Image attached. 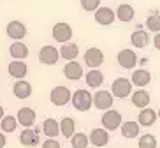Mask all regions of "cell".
Returning a JSON list of instances; mask_svg holds the SVG:
<instances>
[{
    "label": "cell",
    "mask_w": 160,
    "mask_h": 148,
    "mask_svg": "<svg viewBox=\"0 0 160 148\" xmlns=\"http://www.w3.org/2000/svg\"><path fill=\"white\" fill-rule=\"evenodd\" d=\"M92 94H90L86 88H79V90H76L71 97V102L74 106L76 111H79V113H85L92 108Z\"/></svg>",
    "instance_id": "6da1fadb"
},
{
    "label": "cell",
    "mask_w": 160,
    "mask_h": 148,
    "mask_svg": "<svg viewBox=\"0 0 160 148\" xmlns=\"http://www.w3.org/2000/svg\"><path fill=\"white\" fill-rule=\"evenodd\" d=\"M111 95L118 97V99H125V97L132 95V83L127 78H116L111 86Z\"/></svg>",
    "instance_id": "7a4b0ae2"
},
{
    "label": "cell",
    "mask_w": 160,
    "mask_h": 148,
    "mask_svg": "<svg viewBox=\"0 0 160 148\" xmlns=\"http://www.w3.org/2000/svg\"><path fill=\"white\" fill-rule=\"evenodd\" d=\"M71 97H72V92L63 85H58L55 86L49 94V100H51V104L55 106H65L71 102Z\"/></svg>",
    "instance_id": "3957f363"
},
{
    "label": "cell",
    "mask_w": 160,
    "mask_h": 148,
    "mask_svg": "<svg viewBox=\"0 0 160 148\" xmlns=\"http://www.w3.org/2000/svg\"><path fill=\"white\" fill-rule=\"evenodd\" d=\"M100 122H102L104 130H108V132L109 130H116L122 125V113L116 110H108V111H104Z\"/></svg>",
    "instance_id": "277c9868"
},
{
    "label": "cell",
    "mask_w": 160,
    "mask_h": 148,
    "mask_svg": "<svg viewBox=\"0 0 160 148\" xmlns=\"http://www.w3.org/2000/svg\"><path fill=\"white\" fill-rule=\"evenodd\" d=\"M113 102H114V97L111 95V92L108 90H99L92 97V104L100 111H108L113 108Z\"/></svg>",
    "instance_id": "5b68a950"
},
{
    "label": "cell",
    "mask_w": 160,
    "mask_h": 148,
    "mask_svg": "<svg viewBox=\"0 0 160 148\" xmlns=\"http://www.w3.org/2000/svg\"><path fill=\"white\" fill-rule=\"evenodd\" d=\"M51 35L55 41H58V43L62 44H65L69 43L72 39V28H71V25L65 23V21H60V23H57L55 27H53L51 30Z\"/></svg>",
    "instance_id": "8992f818"
},
{
    "label": "cell",
    "mask_w": 160,
    "mask_h": 148,
    "mask_svg": "<svg viewBox=\"0 0 160 148\" xmlns=\"http://www.w3.org/2000/svg\"><path fill=\"white\" fill-rule=\"evenodd\" d=\"M60 60V53L55 46L48 44V46H42L41 51H39V62L44 64V65H55V64Z\"/></svg>",
    "instance_id": "52a82bcc"
},
{
    "label": "cell",
    "mask_w": 160,
    "mask_h": 148,
    "mask_svg": "<svg viewBox=\"0 0 160 148\" xmlns=\"http://www.w3.org/2000/svg\"><path fill=\"white\" fill-rule=\"evenodd\" d=\"M85 64L90 67V69H97V67H100L104 64V53L100 48H95V46H92V48H88L85 51Z\"/></svg>",
    "instance_id": "ba28073f"
},
{
    "label": "cell",
    "mask_w": 160,
    "mask_h": 148,
    "mask_svg": "<svg viewBox=\"0 0 160 148\" xmlns=\"http://www.w3.org/2000/svg\"><path fill=\"white\" fill-rule=\"evenodd\" d=\"M35 118H37V115L32 108H19L18 115H16L18 125H23L25 129H32V125L35 124Z\"/></svg>",
    "instance_id": "9c48e42d"
},
{
    "label": "cell",
    "mask_w": 160,
    "mask_h": 148,
    "mask_svg": "<svg viewBox=\"0 0 160 148\" xmlns=\"http://www.w3.org/2000/svg\"><path fill=\"white\" fill-rule=\"evenodd\" d=\"M5 32H7V35H9L11 39H14V41H21V39L27 35V27H25V23H21V21H9L7 23V28H5Z\"/></svg>",
    "instance_id": "30bf717a"
},
{
    "label": "cell",
    "mask_w": 160,
    "mask_h": 148,
    "mask_svg": "<svg viewBox=\"0 0 160 148\" xmlns=\"http://www.w3.org/2000/svg\"><path fill=\"white\" fill-rule=\"evenodd\" d=\"M118 64L123 67V69H134L137 64V55L136 51H132V49H122V51L118 53Z\"/></svg>",
    "instance_id": "8fae6325"
},
{
    "label": "cell",
    "mask_w": 160,
    "mask_h": 148,
    "mask_svg": "<svg viewBox=\"0 0 160 148\" xmlns=\"http://www.w3.org/2000/svg\"><path fill=\"white\" fill-rule=\"evenodd\" d=\"M19 143L27 148H33L39 145V130L35 129H23L19 134Z\"/></svg>",
    "instance_id": "7c38bea8"
},
{
    "label": "cell",
    "mask_w": 160,
    "mask_h": 148,
    "mask_svg": "<svg viewBox=\"0 0 160 148\" xmlns=\"http://www.w3.org/2000/svg\"><path fill=\"white\" fill-rule=\"evenodd\" d=\"M88 139L95 148L106 146L109 143V132L104 129H92V132L88 134Z\"/></svg>",
    "instance_id": "4fadbf2b"
},
{
    "label": "cell",
    "mask_w": 160,
    "mask_h": 148,
    "mask_svg": "<svg viewBox=\"0 0 160 148\" xmlns=\"http://www.w3.org/2000/svg\"><path fill=\"white\" fill-rule=\"evenodd\" d=\"M63 74H65L67 79H71V81H78V79L83 78V67H81L79 62H76V60L67 62L65 67H63Z\"/></svg>",
    "instance_id": "5bb4252c"
},
{
    "label": "cell",
    "mask_w": 160,
    "mask_h": 148,
    "mask_svg": "<svg viewBox=\"0 0 160 148\" xmlns=\"http://www.w3.org/2000/svg\"><path fill=\"white\" fill-rule=\"evenodd\" d=\"M114 18H116V14L111 7H99L95 11V21L99 25H104V27L111 25L114 21Z\"/></svg>",
    "instance_id": "9a60e30c"
},
{
    "label": "cell",
    "mask_w": 160,
    "mask_h": 148,
    "mask_svg": "<svg viewBox=\"0 0 160 148\" xmlns=\"http://www.w3.org/2000/svg\"><path fill=\"white\" fill-rule=\"evenodd\" d=\"M7 72H9V76L16 78V79H25L27 72H28V67L21 60H12L9 64V67H7Z\"/></svg>",
    "instance_id": "2e32d148"
},
{
    "label": "cell",
    "mask_w": 160,
    "mask_h": 148,
    "mask_svg": "<svg viewBox=\"0 0 160 148\" xmlns=\"http://www.w3.org/2000/svg\"><path fill=\"white\" fill-rule=\"evenodd\" d=\"M9 55L14 58V60H21V62H23L25 58L30 55V49H28V46H27L25 43H21V41H16V43L11 44Z\"/></svg>",
    "instance_id": "e0dca14e"
},
{
    "label": "cell",
    "mask_w": 160,
    "mask_h": 148,
    "mask_svg": "<svg viewBox=\"0 0 160 148\" xmlns=\"http://www.w3.org/2000/svg\"><path fill=\"white\" fill-rule=\"evenodd\" d=\"M12 94L16 99H28L32 95V85L25 79H18L12 86Z\"/></svg>",
    "instance_id": "ac0fdd59"
},
{
    "label": "cell",
    "mask_w": 160,
    "mask_h": 148,
    "mask_svg": "<svg viewBox=\"0 0 160 148\" xmlns=\"http://www.w3.org/2000/svg\"><path fill=\"white\" fill-rule=\"evenodd\" d=\"M42 132L48 139H55L60 134V125H58V120H55L53 116L46 118L42 122Z\"/></svg>",
    "instance_id": "d6986e66"
},
{
    "label": "cell",
    "mask_w": 160,
    "mask_h": 148,
    "mask_svg": "<svg viewBox=\"0 0 160 148\" xmlns=\"http://www.w3.org/2000/svg\"><path fill=\"white\" fill-rule=\"evenodd\" d=\"M58 125H60V134L63 138L71 139L76 134V120L72 118V116H63V118L58 122Z\"/></svg>",
    "instance_id": "ffe728a7"
},
{
    "label": "cell",
    "mask_w": 160,
    "mask_h": 148,
    "mask_svg": "<svg viewBox=\"0 0 160 148\" xmlns=\"http://www.w3.org/2000/svg\"><path fill=\"white\" fill-rule=\"evenodd\" d=\"M155 122H157V111L155 110L144 108L142 111H139V116H137V124H139V127H151Z\"/></svg>",
    "instance_id": "44dd1931"
},
{
    "label": "cell",
    "mask_w": 160,
    "mask_h": 148,
    "mask_svg": "<svg viewBox=\"0 0 160 148\" xmlns=\"http://www.w3.org/2000/svg\"><path fill=\"white\" fill-rule=\"evenodd\" d=\"M151 81V74L150 71H146V69H137V71L132 72V78H130V83L132 85H136V86H146V85H150Z\"/></svg>",
    "instance_id": "7402d4cb"
},
{
    "label": "cell",
    "mask_w": 160,
    "mask_h": 148,
    "mask_svg": "<svg viewBox=\"0 0 160 148\" xmlns=\"http://www.w3.org/2000/svg\"><path fill=\"white\" fill-rule=\"evenodd\" d=\"M58 53H60V57L63 58V60L72 62V60H76V57L79 55V48H78V44H74V43H65V44H62V48L58 49Z\"/></svg>",
    "instance_id": "603a6c76"
},
{
    "label": "cell",
    "mask_w": 160,
    "mask_h": 148,
    "mask_svg": "<svg viewBox=\"0 0 160 148\" xmlns=\"http://www.w3.org/2000/svg\"><path fill=\"white\" fill-rule=\"evenodd\" d=\"M130 43L134 48H146L148 44H150V35H148V32L146 30H136V32L130 35Z\"/></svg>",
    "instance_id": "cb8c5ba5"
},
{
    "label": "cell",
    "mask_w": 160,
    "mask_h": 148,
    "mask_svg": "<svg viewBox=\"0 0 160 148\" xmlns=\"http://www.w3.org/2000/svg\"><path fill=\"white\" fill-rule=\"evenodd\" d=\"M116 18L122 21V23H128V21H132L134 19V7H132L130 4H120L118 5V9H116Z\"/></svg>",
    "instance_id": "d4e9b609"
},
{
    "label": "cell",
    "mask_w": 160,
    "mask_h": 148,
    "mask_svg": "<svg viewBox=\"0 0 160 148\" xmlns=\"http://www.w3.org/2000/svg\"><path fill=\"white\" fill-rule=\"evenodd\" d=\"M85 81L90 88H99L104 83V74L99 71V69H90L85 76Z\"/></svg>",
    "instance_id": "484cf974"
},
{
    "label": "cell",
    "mask_w": 160,
    "mask_h": 148,
    "mask_svg": "<svg viewBox=\"0 0 160 148\" xmlns=\"http://www.w3.org/2000/svg\"><path fill=\"white\" fill-rule=\"evenodd\" d=\"M150 94L146 90H136L134 94H132V104L136 106V108H139V110H144V108H148V104H150Z\"/></svg>",
    "instance_id": "4316f807"
},
{
    "label": "cell",
    "mask_w": 160,
    "mask_h": 148,
    "mask_svg": "<svg viewBox=\"0 0 160 148\" xmlns=\"http://www.w3.org/2000/svg\"><path fill=\"white\" fill-rule=\"evenodd\" d=\"M122 136L127 139H136L139 136V124L137 122H132V120L123 122L122 124Z\"/></svg>",
    "instance_id": "83f0119b"
},
{
    "label": "cell",
    "mask_w": 160,
    "mask_h": 148,
    "mask_svg": "<svg viewBox=\"0 0 160 148\" xmlns=\"http://www.w3.org/2000/svg\"><path fill=\"white\" fill-rule=\"evenodd\" d=\"M0 132H14L16 129H18V122H16V116H4V118L0 120Z\"/></svg>",
    "instance_id": "f1b7e54d"
},
{
    "label": "cell",
    "mask_w": 160,
    "mask_h": 148,
    "mask_svg": "<svg viewBox=\"0 0 160 148\" xmlns=\"http://www.w3.org/2000/svg\"><path fill=\"white\" fill-rule=\"evenodd\" d=\"M71 145H72V148H88V145H90L88 134L76 132L74 136L71 138Z\"/></svg>",
    "instance_id": "f546056e"
},
{
    "label": "cell",
    "mask_w": 160,
    "mask_h": 148,
    "mask_svg": "<svg viewBox=\"0 0 160 148\" xmlns=\"http://www.w3.org/2000/svg\"><path fill=\"white\" fill-rule=\"evenodd\" d=\"M139 148H157V138L153 134H142L139 138Z\"/></svg>",
    "instance_id": "4dcf8cb0"
},
{
    "label": "cell",
    "mask_w": 160,
    "mask_h": 148,
    "mask_svg": "<svg viewBox=\"0 0 160 148\" xmlns=\"http://www.w3.org/2000/svg\"><path fill=\"white\" fill-rule=\"evenodd\" d=\"M146 28L150 32H160V14H151L146 19Z\"/></svg>",
    "instance_id": "1f68e13d"
},
{
    "label": "cell",
    "mask_w": 160,
    "mask_h": 148,
    "mask_svg": "<svg viewBox=\"0 0 160 148\" xmlns=\"http://www.w3.org/2000/svg\"><path fill=\"white\" fill-rule=\"evenodd\" d=\"M81 7L88 13H95L100 7V0H81Z\"/></svg>",
    "instance_id": "d6a6232c"
},
{
    "label": "cell",
    "mask_w": 160,
    "mask_h": 148,
    "mask_svg": "<svg viewBox=\"0 0 160 148\" xmlns=\"http://www.w3.org/2000/svg\"><path fill=\"white\" fill-rule=\"evenodd\" d=\"M41 148H62V145L58 143L57 139H46Z\"/></svg>",
    "instance_id": "836d02e7"
},
{
    "label": "cell",
    "mask_w": 160,
    "mask_h": 148,
    "mask_svg": "<svg viewBox=\"0 0 160 148\" xmlns=\"http://www.w3.org/2000/svg\"><path fill=\"white\" fill-rule=\"evenodd\" d=\"M153 46H155V48H157V49H158V51H160V32L157 33L155 37H153Z\"/></svg>",
    "instance_id": "e575fe53"
},
{
    "label": "cell",
    "mask_w": 160,
    "mask_h": 148,
    "mask_svg": "<svg viewBox=\"0 0 160 148\" xmlns=\"http://www.w3.org/2000/svg\"><path fill=\"white\" fill-rule=\"evenodd\" d=\"M5 145H7V139H5V134L0 132V148H4Z\"/></svg>",
    "instance_id": "d590c367"
},
{
    "label": "cell",
    "mask_w": 160,
    "mask_h": 148,
    "mask_svg": "<svg viewBox=\"0 0 160 148\" xmlns=\"http://www.w3.org/2000/svg\"><path fill=\"white\" fill-rule=\"evenodd\" d=\"M5 116V111H4V108H2V106H0V120L4 118Z\"/></svg>",
    "instance_id": "8d00e7d4"
},
{
    "label": "cell",
    "mask_w": 160,
    "mask_h": 148,
    "mask_svg": "<svg viewBox=\"0 0 160 148\" xmlns=\"http://www.w3.org/2000/svg\"><path fill=\"white\" fill-rule=\"evenodd\" d=\"M157 118H160V110H158V111H157Z\"/></svg>",
    "instance_id": "74e56055"
},
{
    "label": "cell",
    "mask_w": 160,
    "mask_h": 148,
    "mask_svg": "<svg viewBox=\"0 0 160 148\" xmlns=\"http://www.w3.org/2000/svg\"><path fill=\"white\" fill-rule=\"evenodd\" d=\"M92 148H95V146H92Z\"/></svg>",
    "instance_id": "f35d334b"
}]
</instances>
